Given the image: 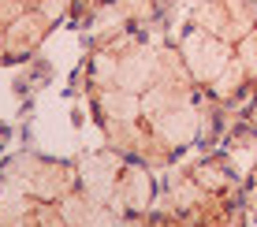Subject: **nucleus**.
Returning a JSON list of instances; mask_svg holds the SVG:
<instances>
[{"instance_id": "nucleus-1", "label": "nucleus", "mask_w": 257, "mask_h": 227, "mask_svg": "<svg viewBox=\"0 0 257 227\" xmlns=\"http://www.w3.org/2000/svg\"><path fill=\"white\" fill-rule=\"evenodd\" d=\"M82 90L104 145L153 171L220 138L224 112L205 101L168 30L104 26L86 52Z\"/></svg>"}, {"instance_id": "nucleus-2", "label": "nucleus", "mask_w": 257, "mask_h": 227, "mask_svg": "<svg viewBox=\"0 0 257 227\" xmlns=\"http://www.w3.org/2000/svg\"><path fill=\"white\" fill-rule=\"evenodd\" d=\"M172 38L209 104L231 112L250 101L257 90V0H190Z\"/></svg>"}, {"instance_id": "nucleus-3", "label": "nucleus", "mask_w": 257, "mask_h": 227, "mask_svg": "<svg viewBox=\"0 0 257 227\" xmlns=\"http://www.w3.org/2000/svg\"><path fill=\"white\" fill-rule=\"evenodd\" d=\"M142 227H250L242 179L224 149H198L172 164Z\"/></svg>"}, {"instance_id": "nucleus-4", "label": "nucleus", "mask_w": 257, "mask_h": 227, "mask_svg": "<svg viewBox=\"0 0 257 227\" xmlns=\"http://www.w3.org/2000/svg\"><path fill=\"white\" fill-rule=\"evenodd\" d=\"M0 227H101L75 160L19 153L0 168Z\"/></svg>"}, {"instance_id": "nucleus-5", "label": "nucleus", "mask_w": 257, "mask_h": 227, "mask_svg": "<svg viewBox=\"0 0 257 227\" xmlns=\"http://www.w3.org/2000/svg\"><path fill=\"white\" fill-rule=\"evenodd\" d=\"M104 0H0V67L34 56L60 23H97Z\"/></svg>"}, {"instance_id": "nucleus-6", "label": "nucleus", "mask_w": 257, "mask_h": 227, "mask_svg": "<svg viewBox=\"0 0 257 227\" xmlns=\"http://www.w3.org/2000/svg\"><path fill=\"white\" fill-rule=\"evenodd\" d=\"M224 156L231 160V168L242 179V197H246V212L250 220H257V130H250L246 123H235L224 134V142H216Z\"/></svg>"}, {"instance_id": "nucleus-7", "label": "nucleus", "mask_w": 257, "mask_h": 227, "mask_svg": "<svg viewBox=\"0 0 257 227\" xmlns=\"http://www.w3.org/2000/svg\"><path fill=\"white\" fill-rule=\"evenodd\" d=\"M175 0H104L101 15H108V26H135V30H168ZM97 15V19H101Z\"/></svg>"}, {"instance_id": "nucleus-8", "label": "nucleus", "mask_w": 257, "mask_h": 227, "mask_svg": "<svg viewBox=\"0 0 257 227\" xmlns=\"http://www.w3.org/2000/svg\"><path fill=\"white\" fill-rule=\"evenodd\" d=\"M238 123H246L250 130H257V90L250 93V101L238 108Z\"/></svg>"}]
</instances>
